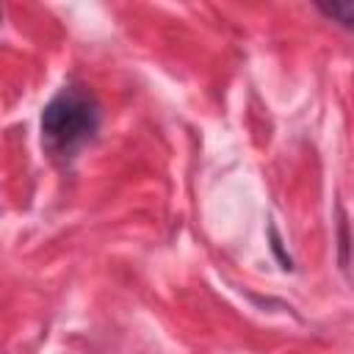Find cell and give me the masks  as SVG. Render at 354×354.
Returning a JSON list of instances; mask_svg holds the SVG:
<instances>
[{
  "label": "cell",
  "instance_id": "obj_1",
  "mask_svg": "<svg viewBox=\"0 0 354 354\" xmlns=\"http://www.w3.org/2000/svg\"><path fill=\"white\" fill-rule=\"evenodd\" d=\"M102 108L88 86L66 83L41 111V147L58 163H72L100 133Z\"/></svg>",
  "mask_w": 354,
  "mask_h": 354
},
{
  "label": "cell",
  "instance_id": "obj_2",
  "mask_svg": "<svg viewBox=\"0 0 354 354\" xmlns=\"http://www.w3.org/2000/svg\"><path fill=\"white\" fill-rule=\"evenodd\" d=\"M315 8H318L326 19H332V22H337V25L354 30V0H318Z\"/></svg>",
  "mask_w": 354,
  "mask_h": 354
}]
</instances>
